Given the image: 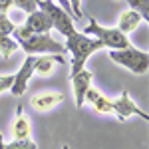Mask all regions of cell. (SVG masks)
<instances>
[{"label": "cell", "instance_id": "obj_1", "mask_svg": "<svg viewBox=\"0 0 149 149\" xmlns=\"http://www.w3.org/2000/svg\"><path fill=\"white\" fill-rule=\"evenodd\" d=\"M102 48H103V44L97 38H92V36L84 34V32L76 30L72 36H68L66 38V50L72 54V74H76L81 68H86V60L90 56H93L95 52H100Z\"/></svg>", "mask_w": 149, "mask_h": 149}, {"label": "cell", "instance_id": "obj_2", "mask_svg": "<svg viewBox=\"0 0 149 149\" xmlns=\"http://www.w3.org/2000/svg\"><path fill=\"white\" fill-rule=\"evenodd\" d=\"M84 34L92 36V38H97L103 44V48H111V50H125V48L131 46L127 34L119 32L117 28H105L97 22L95 18H90V24L84 28Z\"/></svg>", "mask_w": 149, "mask_h": 149}, {"label": "cell", "instance_id": "obj_3", "mask_svg": "<svg viewBox=\"0 0 149 149\" xmlns=\"http://www.w3.org/2000/svg\"><path fill=\"white\" fill-rule=\"evenodd\" d=\"M18 46L26 52V56H40V54H66V44H60L58 40H54L50 32L48 34H32L28 38L16 40Z\"/></svg>", "mask_w": 149, "mask_h": 149}, {"label": "cell", "instance_id": "obj_4", "mask_svg": "<svg viewBox=\"0 0 149 149\" xmlns=\"http://www.w3.org/2000/svg\"><path fill=\"white\" fill-rule=\"evenodd\" d=\"M109 58L113 60L115 64H119L121 68L129 70L133 74H147L149 70V56L147 52L143 50H137V48L129 46L125 50H111L109 52Z\"/></svg>", "mask_w": 149, "mask_h": 149}, {"label": "cell", "instance_id": "obj_5", "mask_svg": "<svg viewBox=\"0 0 149 149\" xmlns=\"http://www.w3.org/2000/svg\"><path fill=\"white\" fill-rule=\"evenodd\" d=\"M50 30H54L52 18L48 16V12L38 8V10L30 12L26 22L22 26H16V30L12 34H14V40H22V38H28L32 34H48Z\"/></svg>", "mask_w": 149, "mask_h": 149}, {"label": "cell", "instance_id": "obj_6", "mask_svg": "<svg viewBox=\"0 0 149 149\" xmlns=\"http://www.w3.org/2000/svg\"><path fill=\"white\" fill-rule=\"evenodd\" d=\"M38 8H42L44 12H48V16L52 18L54 28H56L62 36H66V38H68V36H72L74 32H76L72 16H70V14L64 10L58 2H54V0H40Z\"/></svg>", "mask_w": 149, "mask_h": 149}, {"label": "cell", "instance_id": "obj_7", "mask_svg": "<svg viewBox=\"0 0 149 149\" xmlns=\"http://www.w3.org/2000/svg\"><path fill=\"white\" fill-rule=\"evenodd\" d=\"M111 113H113L119 121H127L131 115H139V117H143L145 121L149 119V115L139 109L137 103H133V100H131V95H129L127 90H123L119 97L111 100Z\"/></svg>", "mask_w": 149, "mask_h": 149}, {"label": "cell", "instance_id": "obj_8", "mask_svg": "<svg viewBox=\"0 0 149 149\" xmlns=\"http://www.w3.org/2000/svg\"><path fill=\"white\" fill-rule=\"evenodd\" d=\"M34 64H36V56H26V60H24L22 66H20V70L14 74V84H12V88H10L12 95H22V93H26L28 81L32 80V76H34Z\"/></svg>", "mask_w": 149, "mask_h": 149}, {"label": "cell", "instance_id": "obj_9", "mask_svg": "<svg viewBox=\"0 0 149 149\" xmlns=\"http://www.w3.org/2000/svg\"><path fill=\"white\" fill-rule=\"evenodd\" d=\"M92 80H93V74L90 70L81 68L80 72L72 74V88H74V100H76V107L81 109L84 107V97H86V92L92 88Z\"/></svg>", "mask_w": 149, "mask_h": 149}, {"label": "cell", "instance_id": "obj_10", "mask_svg": "<svg viewBox=\"0 0 149 149\" xmlns=\"http://www.w3.org/2000/svg\"><path fill=\"white\" fill-rule=\"evenodd\" d=\"M64 102V95L58 92H48V93H36L30 97V105L36 111H50L54 109L58 103Z\"/></svg>", "mask_w": 149, "mask_h": 149}, {"label": "cell", "instance_id": "obj_11", "mask_svg": "<svg viewBox=\"0 0 149 149\" xmlns=\"http://www.w3.org/2000/svg\"><path fill=\"white\" fill-rule=\"evenodd\" d=\"M56 64H66V58L62 54H40V56H36L34 74L48 76V74H52V70H54Z\"/></svg>", "mask_w": 149, "mask_h": 149}, {"label": "cell", "instance_id": "obj_12", "mask_svg": "<svg viewBox=\"0 0 149 149\" xmlns=\"http://www.w3.org/2000/svg\"><path fill=\"white\" fill-rule=\"evenodd\" d=\"M30 133H32L30 119L24 115V107L18 105L16 107V119H14V125H12V137L14 139H28Z\"/></svg>", "mask_w": 149, "mask_h": 149}, {"label": "cell", "instance_id": "obj_13", "mask_svg": "<svg viewBox=\"0 0 149 149\" xmlns=\"http://www.w3.org/2000/svg\"><path fill=\"white\" fill-rule=\"evenodd\" d=\"M141 22H143V18H141L135 10H125V12H121V16H119V20H117V30L123 32V34H129V32H133Z\"/></svg>", "mask_w": 149, "mask_h": 149}, {"label": "cell", "instance_id": "obj_14", "mask_svg": "<svg viewBox=\"0 0 149 149\" xmlns=\"http://www.w3.org/2000/svg\"><path fill=\"white\" fill-rule=\"evenodd\" d=\"M18 42L10 38V36H0V56L4 58V60H8V58L18 50Z\"/></svg>", "mask_w": 149, "mask_h": 149}, {"label": "cell", "instance_id": "obj_15", "mask_svg": "<svg viewBox=\"0 0 149 149\" xmlns=\"http://www.w3.org/2000/svg\"><path fill=\"white\" fill-rule=\"evenodd\" d=\"M129 10H135L143 18V22L149 20V0H127Z\"/></svg>", "mask_w": 149, "mask_h": 149}, {"label": "cell", "instance_id": "obj_16", "mask_svg": "<svg viewBox=\"0 0 149 149\" xmlns=\"http://www.w3.org/2000/svg\"><path fill=\"white\" fill-rule=\"evenodd\" d=\"M92 105H93V109H95V113H102V115L111 113V100L105 97V95H102V93L92 102Z\"/></svg>", "mask_w": 149, "mask_h": 149}, {"label": "cell", "instance_id": "obj_17", "mask_svg": "<svg viewBox=\"0 0 149 149\" xmlns=\"http://www.w3.org/2000/svg\"><path fill=\"white\" fill-rule=\"evenodd\" d=\"M16 30V24L8 18V12H0V36H10Z\"/></svg>", "mask_w": 149, "mask_h": 149}, {"label": "cell", "instance_id": "obj_18", "mask_svg": "<svg viewBox=\"0 0 149 149\" xmlns=\"http://www.w3.org/2000/svg\"><path fill=\"white\" fill-rule=\"evenodd\" d=\"M38 4H40V0H12V6L20 8V10L26 12V14L38 10Z\"/></svg>", "mask_w": 149, "mask_h": 149}, {"label": "cell", "instance_id": "obj_19", "mask_svg": "<svg viewBox=\"0 0 149 149\" xmlns=\"http://www.w3.org/2000/svg\"><path fill=\"white\" fill-rule=\"evenodd\" d=\"M12 84H14V74H6V76H0V93L10 92Z\"/></svg>", "mask_w": 149, "mask_h": 149}, {"label": "cell", "instance_id": "obj_20", "mask_svg": "<svg viewBox=\"0 0 149 149\" xmlns=\"http://www.w3.org/2000/svg\"><path fill=\"white\" fill-rule=\"evenodd\" d=\"M70 6H72V16L76 20H81V0H70Z\"/></svg>", "mask_w": 149, "mask_h": 149}, {"label": "cell", "instance_id": "obj_21", "mask_svg": "<svg viewBox=\"0 0 149 149\" xmlns=\"http://www.w3.org/2000/svg\"><path fill=\"white\" fill-rule=\"evenodd\" d=\"M54 2H58V4H60V6H62V8H64V10L72 16V6H70V0H54Z\"/></svg>", "mask_w": 149, "mask_h": 149}, {"label": "cell", "instance_id": "obj_22", "mask_svg": "<svg viewBox=\"0 0 149 149\" xmlns=\"http://www.w3.org/2000/svg\"><path fill=\"white\" fill-rule=\"evenodd\" d=\"M12 6V0H0V12H8Z\"/></svg>", "mask_w": 149, "mask_h": 149}, {"label": "cell", "instance_id": "obj_23", "mask_svg": "<svg viewBox=\"0 0 149 149\" xmlns=\"http://www.w3.org/2000/svg\"><path fill=\"white\" fill-rule=\"evenodd\" d=\"M0 149H6V143H4V137H2V133H0Z\"/></svg>", "mask_w": 149, "mask_h": 149}, {"label": "cell", "instance_id": "obj_24", "mask_svg": "<svg viewBox=\"0 0 149 149\" xmlns=\"http://www.w3.org/2000/svg\"><path fill=\"white\" fill-rule=\"evenodd\" d=\"M62 149H70V147H68V145H64V147H62Z\"/></svg>", "mask_w": 149, "mask_h": 149}]
</instances>
